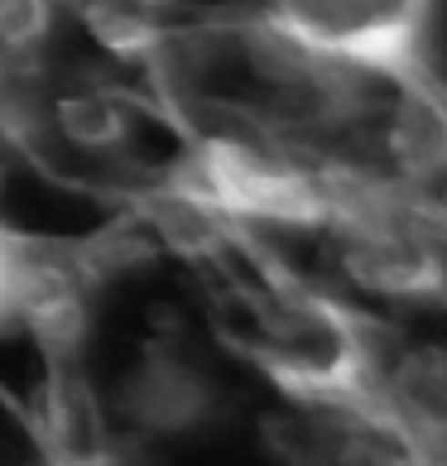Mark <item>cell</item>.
Masks as SVG:
<instances>
[{
	"label": "cell",
	"mask_w": 447,
	"mask_h": 466,
	"mask_svg": "<svg viewBox=\"0 0 447 466\" xmlns=\"http://www.w3.org/2000/svg\"><path fill=\"white\" fill-rule=\"evenodd\" d=\"M10 289H15V250H10V240L0 236V303L10 299Z\"/></svg>",
	"instance_id": "7a4b0ae2"
},
{
	"label": "cell",
	"mask_w": 447,
	"mask_h": 466,
	"mask_svg": "<svg viewBox=\"0 0 447 466\" xmlns=\"http://www.w3.org/2000/svg\"><path fill=\"white\" fill-rule=\"evenodd\" d=\"M269 10L308 54L390 73L414 63L428 20V0H269Z\"/></svg>",
	"instance_id": "6da1fadb"
}]
</instances>
